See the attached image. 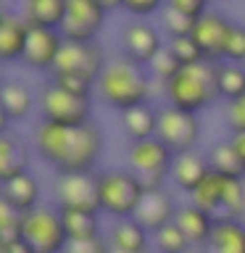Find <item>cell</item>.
<instances>
[{"label":"cell","mask_w":245,"mask_h":253,"mask_svg":"<svg viewBox=\"0 0 245 253\" xmlns=\"http://www.w3.org/2000/svg\"><path fill=\"white\" fill-rule=\"evenodd\" d=\"M98 92L106 106L124 114V111L137 108L142 103H150L153 79H150V71L145 66L134 63L126 55H119V58H111L106 63L98 79Z\"/></svg>","instance_id":"1"},{"label":"cell","mask_w":245,"mask_h":253,"mask_svg":"<svg viewBox=\"0 0 245 253\" xmlns=\"http://www.w3.org/2000/svg\"><path fill=\"white\" fill-rule=\"evenodd\" d=\"M166 106H174L187 114H201L203 108L213 106L219 98V63L216 61H198L182 71L166 84Z\"/></svg>","instance_id":"2"},{"label":"cell","mask_w":245,"mask_h":253,"mask_svg":"<svg viewBox=\"0 0 245 253\" xmlns=\"http://www.w3.org/2000/svg\"><path fill=\"white\" fill-rule=\"evenodd\" d=\"M145 185L140 174L132 169H106L98 171V198L100 213L111 219H132L137 216V209L145 198Z\"/></svg>","instance_id":"3"},{"label":"cell","mask_w":245,"mask_h":253,"mask_svg":"<svg viewBox=\"0 0 245 253\" xmlns=\"http://www.w3.org/2000/svg\"><path fill=\"white\" fill-rule=\"evenodd\" d=\"M174 150L163 145L158 137H148L140 142H132L126 148V166L140 174L145 190H161L166 187V179L171 177L174 166Z\"/></svg>","instance_id":"4"},{"label":"cell","mask_w":245,"mask_h":253,"mask_svg":"<svg viewBox=\"0 0 245 253\" xmlns=\"http://www.w3.org/2000/svg\"><path fill=\"white\" fill-rule=\"evenodd\" d=\"M21 237L32 245L35 253H63L69 245V235L61 219L58 206L40 203L37 209L24 213Z\"/></svg>","instance_id":"5"},{"label":"cell","mask_w":245,"mask_h":253,"mask_svg":"<svg viewBox=\"0 0 245 253\" xmlns=\"http://www.w3.org/2000/svg\"><path fill=\"white\" fill-rule=\"evenodd\" d=\"M53 198L61 211H90L100 213L98 198V171L55 174Z\"/></svg>","instance_id":"6"},{"label":"cell","mask_w":245,"mask_h":253,"mask_svg":"<svg viewBox=\"0 0 245 253\" xmlns=\"http://www.w3.org/2000/svg\"><path fill=\"white\" fill-rule=\"evenodd\" d=\"M40 111L42 119L63 126H82L92 122V106L90 98H79V95L66 92L55 82H47L40 92Z\"/></svg>","instance_id":"7"},{"label":"cell","mask_w":245,"mask_h":253,"mask_svg":"<svg viewBox=\"0 0 245 253\" xmlns=\"http://www.w3.org/2000/svg\"><path fill=\"white\" fill-rule=\"evenodd\" d=\"M201 119L198 114H187V111H179L174 106H163L158 108V132L156 137L169 145L174 150V156L190 153L195 150L198 140H201Z\"/></svg>","instance_id":"8"},{"label":"cell","mask_w":245,"mask_h":253,"mask_svg":"<svg viewBox=\"0 0 245 253\" xmlns=\"http://www.w3.org/2000/svg\"><path fill=\"white\" fill-rule=\"evenodd\" d=\"M103 153V132L95 122H87L82 126H71V140L63 164L55 169V174H77V171H92L98 158Z\"/></svg>","instance_id":"9"},{"label":"cell","mask_w":245,"mask_h":253,"mask_svg":"<svg viewBox=\"0 0 245 253\" xmlns=\"http://www.w3.org/2000/svg\"><path fill=\"white\" fill-rule=\"evenodd\" d=\"M106 63H108L106 53H103V47L95 42V40L92 42H71V40H63V47L58 53V61H55L53 71H58V74L84 77V79H90V82L98 84Z\"/></svg>","instance_id":"10"},{"label":"cell","mask_w":245,"mask_h":253,"mask_svg":"<svg viewBox=\"0 0 245 253\" xmlns=\"http://www.w3.org/2000/svg\"><path fill=\"white\" fill-rule=\"evenodd\" d=\"M108 11L100 0H66V19L61 24L63 40L71 42H92L106 24Z\"/></svg>","instance_id":"11"},{"label":"cell","mask_w":245,"mask_h":253,"mask_svg":"<svg viewBox=\"0 0 245 253\" xmlns=\"http://www.w3.org/2000/svg\"><path fill=\"white\" fill-rule=\"evenodd\" d=\"M232 27H235V21L227 19L224 13L205 11L201 19L195 21L193 40L201 45V50L208 61L221 63L224 61V50H227V40L232 35Z\"/></svg>","instance_id":"12"},{"label":"cell","mask_w":245,"mask_h":253,"mask_svg":"<svg viewBox=\"0 0 245 253\" xmlns=\"http://www.w3.org/2000/svg\"><path fill=\"white\" fill-rule=\"evenodd\" d=\"M61 47H63L61 29L32 27L21 63L27 69H32V71H45V74H50V71L55 69V61H58Z\"/></svg>","instance_id":"13"},{"label":"cell","mask_w":245,"mask_h":253,"mask_svg":"<svg viewBox=\"0 0 245 253\" xmlns=\"http://www.w3.org/2000/svg\"><path fill=\"white\" fill-rule=\"evenodd\" d=\"M122 47L126 58H132L134 63L148 69L150 61L166 47V42L161 40V32L156 27H150L145 21H132L122 32Z\"/></svg>","instance_id":"14"},{"label":"cell","mask_w":245,"mask_h":253,"mask_svg":"<svg viewBox=\"0 0 245 253\" xmlns=\"http://www.w3.org/2000/svg\"><path fill=\"white\" fill-rule=\"evenodd\" d=\"M69 140H71V126L47 122V119H40V124L32 132V145H35L37 156L45 164H50L53 169H58L63 164V158H66Z\"/></svg>","instance_id":"15"},{"label":"cell","mask_w":245,"mask_h":253,"mask_svg":"<svg viewBox=\"0 0 245 253\" xmlns=\"http://www.w3.org/2000/svg\"><path fill=\"white\" fill-rule=\"evenodd\" d=\"M29 29L32 24L24 19V13H13V11L0 13V61L16 63L24 58Z\"/></svg>","instance_id":"16"},{"label":"cell","mask_w":245,"mask_h":253,"mask_svg":"<svg viewBox=\"0 0 245 253\" xmlns=\"http://www.w3.org/2000/svg\"><path fill=\"white\" fill-rule=\"evenodd\" d=\"M177 201H174V195L169 193L166 187L161 190H148L145 198H142L140 209H137V216L142 224L148 227L150 235H156L158 229L174 224V216H177Z\"/></svg>","instance_id":"17"},{"label":"cell","mask_w":245,"mask_h":253,"mask_svg":"<svg viewBox=\"0 0 245 253\" xmlns=\"http://www.w3.org/2000/svg\"><path fill=\"white\" fill-rule=\"evenodd\" d=\"M211 174V158L201 156L198 150H190V153H182L174 158L171 166V185L185 195H193L198 185Z\"/></svg>","instance_id":"18"},{"label":"cell","mask_w":245,"mask_h":253,"mask_svg":"<svg viewBox=\"0 0 245 253\" xmlns=\"http://www.w3.org/2000/svg\"><path fill=\"white\" fill-rule=\"evenodd\" d=\"M201 253H245V221L235 216H216L211 237Z\"/></svg>","instance_id":"19"},{"label":"cell","mask_w":245,"mask_h":253,"mask_svg":"<svg viewBox=\"0 0 245 253\" xmlns=\"http://www.w3.org/2000/svg\"><path fill=\"white\" fill-rule=\"evenodd\" d=\"M108 243L114 251L124 253H148L153 235L148 232V227L140 219H116L108 229Z\"/></svg>","instance_id":"20"},{"label":"cell","mask_w":245,"mask_h":253,"mask_svg":"<svg viewBox=\"0 0 245 253\" xmlns=\"http://www.w3.org/2000/svg\"><path fill=\"white\" fill-rule=\"evenodd\" d=\"M29 171V148L19 134L0 132V185Z\"/></svg>","instance_id":"21"},{"label":"cell","mask_w":245,"mask_h":253,"mask_svg":"<svg viewBox=\"0 0 245 253\" xmlns=\"http://www.w3.org/2000/svg\"><path fill=\"white\" fill-rule=\"evenodd\" d=\"M213 221H216V216H211L208 211L198 209L193 203H182L177 209V216H174V224L187 235V240L193 243V248H203L205 245V240L211 237Z\"/></svg>","instance_id":"22"},{"label":"cell","mask_w":245,"mask_h":253,"mask_svg":"<svg viewBox=\"0 0 245 253\" xmlns=\"http://www.w3.org/2000/svg\"><path fill=\"white\" fill-rule=\"evenodd\" d=\"M0 187H3L0 190V198L8 201L13 209L24 211V213L40 206V182H37L35 174L24 171V174H19V177L3 182Z\"/></svg>","instance_id":"23"},{"label":"cell","mask_w":245,"mask_h":253,"mask_svg":"<svg viewBox=\"0 0 245 253\" xmlns=\"http://www.w3.org/2000/svg\"><path fill=\"white\" fill-rule=\"evenodd\" d=\"M0 111L11 119V122H24L32 111H35V92L24 82L8 79L0 90Z\"/></svg>","instance_id":"24"},{"label":"cell","mask_w":245,"mask_h":253,"mask_svg":"<svg viewBox=\"0 0 245 253\" xmlns=\"http://www.w3.org/2000/svg\"><path fill=\"white\" fill-rule=\"evenodd\" d=\"M122 129L132 142L156 137L158 132V108H153L150 103H142L137 108H129L122 114Z\"/></svg>","instance_id":"25"},{"label":"cell","mask_w":245,"mask_h":253,"mask_svg":"<svg viewBox=\"0 0 245 253\" xmlns=\"http://www.w3.org/2000/svg\"><path fill=\"white\" fill-rule=\"evenodd\" d=\"M21 13L32 27L61 29L66 19V0H27L21 3Z\"/></svg>","instance_id":"26"},{"label":"cell","mask_w":245,"mask_h":253,"mask_svg":"<svg viewBox=\"0 0 245 253\" xmlns=\"http://www.w3.org/2000/svg\"><path fill=\"white\" fill-rule=\"evenodd\" d=\"M221 193H224V174L211 169V174L190 195V203L203 209V211H208L211 216H221Z\"/></svg>","instance_id":"27"},{"label":"cell","mask_w":245,"mask_h":253,"mask_svg":"<svg viewBox=\"0 0 245 253\" xmlns=\"http://www.w3.org/2000/svg\"><path fill=\"white\" fill-rule=\"evenodd\" d=\"M61 219H63V227H66L69 243L100 237V213H90V211H61Z\"/></svg>","instance_id":"28"},{"label":"cell","mask_w":245,"mask_h":253,"mask_svg":"<svg viewBox=\"0 0 245 253\" xmlns=\"http://www.w3.org/2000/svg\"><path fill=\"white\" fill-rule=\"evenodd\" d=\"M219 98L232 103L237 98H245V66L243 63H219Z\"/></svg>","instance_id":"29"},{"label":"cell","mask_w":245,"mask_h":253,"mask_svg":"<svg viewBox=\"0 0 245 253\" xmlns=\"http://www.w3.org/2000/svg\"><path fill=\"white\" fill-rule=\"evenodd\" d=\"M211 169L224 174V177H245V164L240 161V156H237V150L232 148V142L224 140L219 142L216 148L211 150Z\"/></svg>","instance_id":"30"},{"label":"cell","mask_w":245,"mask_h":253,"mask_svg":"<svg viewBox=\"0 0 245 253\" xmlns=\"http://www.w3.org/2000/svg\"><path fill=\"white\" fill-rule=\"evenodd\" d=\"M148 71H150V79H153V84H158V87H163V90H166V84H169L171 79L182 71V63L177 61V55L169 50V45H166L163 50L158 53L153 61H150Z\"/></svg>","instance_id":"31"},{"label":"cell","mask_w":245,"mask_h":253,"mask_svg":"<svg viewBox=\"0 0 245 253\" xmlns=\"http://www.w3.org/2000/svg\"><path fill=\"white\" fill-rule=\"evenodd\" d=\"M245 201V177H224V193H221V216L240 219Z\"/></svg>","instance_id":"32"},{"label":"cell","mask_w":245,"mask_h":253,"mask_svg":"<svg viewBox=\"0 0 245 253\" xmlns=\"http://www.w3.org/2000/svg\"><path fill=\"white\" fill-rule=\"evenodd\" d=\"M153 245H156L158 253H190L193 251V243L187 240V235L182 232L177 224L158 229L153 235Z\"/></svg>","instance_id":"33"},{"label":"cell","mask_w":245,"mask_h":253,"mask_svg":"<svg viewBox=\"0 0 245 253\" xmlns=\"http://www.w3.org/2000/svg\"><path fill=\"white\" fill-rule=\"evenodd\" d=\"M21 224H24V211L13 209L8 201L0 198V245L19 240L21 237Z\"/></svg>","instance_id":"34"},{"label":"cell","mask_w":245,"mask_h":253,"mask_svg":"<svg viewBox=\"0 0 245 253\" xmlns=\"http://www.w3.org/2000/svg\"><path fill=\"white\" fill-rule=\"evenodd\" d=\"M161 19H163V29L169 32V40L171 37H190L193 29H195V21H198V19H193V16L179 13V11H174V8H169V5L161 11Z\"/></svg>","instance_id":"35"},{"label":"cell","mask_w":245,"mask_h":253,"mask_svg":"<svg viewBox=\"0 0 245 253\" xmlns=\"http://www.w3.org/2000/svg\"><path fill=\"white\" fill-rule=\"evenodd\" d=\"M169 50L177 55V61L182 63V66H190V63H198V61L205 58L201 45L193 40V35L190 37H171L169 40Z\"/></svg>","instance_id":"36"},{"label":"cell","mask_w":245,"mask_h":253,"mask_svg":"<svg viewBox=\"0 0 245 253\" xmlns=\"http://www.w3.org/2000/svg\"><path fill=\"white\" fill-rule=\"evenodd\" d=\"M50 82H55L58 87H63L66 92L71 95H79V98H90L92 90L98 84L90 82V79H84V77H74V74H58V71H53L50 74Z\"/></svg>","instance_id":"37"},{"label":"cell","mask_w":245,"mask_h":253,"mask_svg":"<svg viewBox=\"0 0 245 253\" xmlns=\"http://www.w3.org/2000/svg\"><path fill=\"white\" fill-rule=\"evenodd\" d=\"M224 61L229 63H245V27L235 24L232 35L227 40V50H224Z\"/></svg>","instance_id":"38"},{"label":"cell","mask_w":245,"mask_h":253,"mask_svg":"<svg viewBox=\"0 0 245 253\" xmlns=\"http://www.w3.org/2000/svg\"><path fill=\"white\" fill-rule=\"evenodd\" d=\"M224 119H227L229 134L232 132H245V98H237L232 103H227Z\"/></svg>","instance_id":"39"},{"label":"cell","mask_w":245,"mask_h":253,"mask_svg":"<svg viewBox=\"0 0 245 253\" xmlns=\"http://www.w3.org/2000/svg\"><path fill=\"white\" fill-rule=\"evenodd\" d=\"M63 253H111V243L108 237H92V240H79V243H69Z\"/></svg>","instance_id":"40"},{"label":"cell","mask_w":245,"mask_h":253,"mask_svg":"<svg viewBox=\"0 0 245 253\" xmlns=\"http://www.w3.org/2000/svg\"><path fill=\"white\" fill-rule=\"evenodd\" d=\"M124 8H126L132 16L145 19V16H153V13H158V11H163V8H166V0H124Z\"/></svg>","instance_id":"41"},{"label":"cell","mask_w":245,"mask_h":253,"mask_svg":"<svg viewBox=\"0 0 245 253\" xmlns=\"http://www.w3.org/2000/svg\"><path fill=\"white\" fill-rule=\"evenodd\" d=\"M208 3H211V0H166V5H169V8H174V11H179V13L193 16V19H201V16L208 11Z\"/></svg>","instance_id":"42"},{"label":"cell","mask_w":245,"mask_h":253,"mask_svg":"<svg viewBox=\"0 0 245 253\" xmlns=\"http://www.w3.org/2000/svg\"><path fill=\"white\" fill-rule=\"evenodd\" d=\"M0 251H3V253H35V251H32V245L24 240V237H19V240H11V243H5V245H0Z\"/></svg>","instance_id":"43"},{"label":"cell","mask_w":245,"mask_h":253,"mask_svg":"<svg viewBox=\"0 0 245 253\" xmlns=\"http://www.w3.org/2000/svg\"><path fill=\"white\" fill-rule=\"evenodd\" d=\"M229 142H232V148L237 150L240 161L245 164V132H232V134H229Z\"/></svg>","instance_id":"44"},{"label":"cell","mask_w":245,"mask_h":253,"mask_svg":"<svg viewBox=\"0 0 245 253\" xmlns=\"http://www.w3.org/2000/svg\"><path fill=\"white\" fill-rule=\"evenodd\" d=\"M103 3V8L111 13V11H116V8H124V0H100Z\"/></svg>","instance_id":"45"},{"label":"cell","mask_w":245,"mask_h":253,"mask_svg":"<svg viewBox=\"0 0 245 253\" xmlns=\"http://www.w3.org/2000/svg\"><path fill=\"white\" fill-rule=\"evenodd\" d=\"M240 219L245 221V201H243V213H240Z\"/></svg>","instance_id":"46"},{"label":"cell","mask_w":245,"mask_h":253,"mask_svg":"<svg viewBox=\"0 0 245 253\" xmlns=\"http://www.w3.org/2000/svg\"><path fill=\"white\" fill-rule=\"evenodd\" d=\"M111 253H124V251H114V248H111ZM148 253H150V251H148Z\"/></svg>","instance_id":"47"},{"label":"cell","mask_w":245,"mask_h":253,"mask_svg":"<svg viewBox=\"0 0 245 253\" xmlns=\"http://www.w3.org/2000/svg\"><path fill=\"white\" fill-rule=\"evenodd\" d=\"M21 3H27V0H21Z\"/></svg>","instance_id":"48"},{"label":"cell","mask_w":245,"mask_h":253,"mask_svg":"<svg viewBox=\"0 0 245 253\" xmlns=\"http://www.w3.org/2000/svg\"><path fill=\"white\" fill-rule=\"evenodd\" d=\"M0 253H3V251H0Z\"/></svg>","instance_id":"49"}]
</instances>
